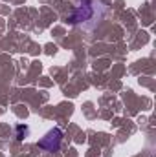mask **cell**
<instances>
[{"mask_svg": "<svg viewBox=\"0 0 156 157\" xmlns=\"http://www.w3.org/2000/svg\"><path fill=\"white\" fill-rule=\"evenodd\" d=\"M97 9H103V6L96 0H79V4L76 6V11L72 13L70 20L74 24H86L88 20L96 22L99 18Z\"/></svg>", "mask_w": 156, "mask_h": 157, "instance_id": "obj_1", "label": "cell"}, {"mask_svg": "<svg viewBox=\"0 0 156 157\" xmlns=\"http://www.w3.org/2000/svg\"><path fill=\"white\" fill-rule=\"evenodd\" d=\"M17 130H18V135H17V139H18V141H22V139L30 133V128H28V126H18Z\"/></svg>", "mask_w": 156, "mask_h": 157, "instance_id": "obj_3", "label": "cell"}, {"mask_svg": "<svg viewBox=\"0 0 156 157\" xmlns=\"http://www.w3.org/2000/svg\"><path fill=\"white\" fill-rule=\"evenodd\" d=\"M61 141H63V132L59 128H53L39 141V146L46 152H57L61 146Z\"/></svg>", "mask_w": 156, "mask_h": 157, "instance_id": "obj_2", "label": "cell"}]
</instances>
